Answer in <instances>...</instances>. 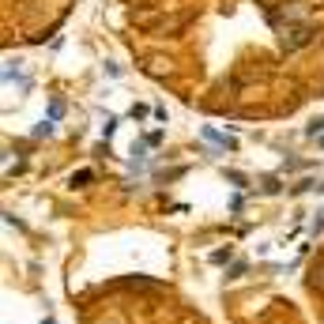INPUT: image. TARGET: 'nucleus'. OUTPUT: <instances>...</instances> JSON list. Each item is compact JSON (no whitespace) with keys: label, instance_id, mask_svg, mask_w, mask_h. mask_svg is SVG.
Wrapping results in <instances>:
<instances>
[{"label":"nucleus","instance_id":"obj_1","mask_svg":"<svg viewBox=\"0 0 324 324\" xmlns=\"http://www.w3.org/2000/svg\"><path fill=\"white\" fill-rule=\"evenodd\" d=\"M211 260H215V264H226V260H230V249H219V253H211Z\"/></svg>","mask_w":324,"mask_h":324}]
</instances>
